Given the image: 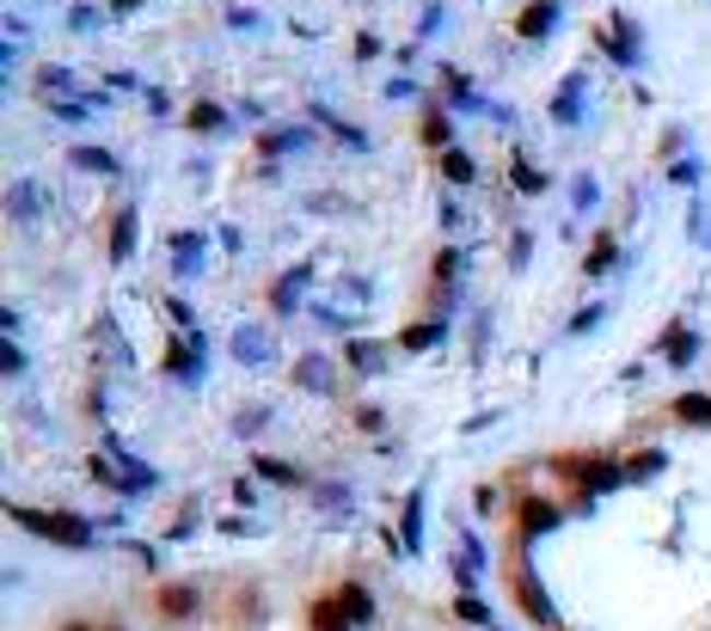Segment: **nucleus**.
<instances>
[{
  "mask_svg": "<svg viewBox=\"0 0 711 631\" xmlns=\"http://www.w3.org/2000/svg\"><path fill=\"white\" fill-rule=\"evenodd\" d=\"M7 515H13L19 527H32V534L56 539V546H86V527H80V522H68V515H44V509H25V503H13Z\"/></svg>",
  "mask_w": 711,
  "mask_h": 631,
  "instance_id": "f257e3e1",
  "label": "nucleus"
},
{
  "mask_svg": "<svg viewBox=\"0 0 711 631\" xmlns=\"http://www.w3.org/2000/svg\"><path fill=\"white\" fill-rule=\"evenodd\" d=\"M307 631H356V614L343 607L338 588H325V595L307 600Z\"/></svg>",
  "mask_w": 711,
  "mask_h": 631,
  "instance_id": "f03ea898",
  "label": "nucleus"
},
{
  "mask_svg": "<svg viewBox=\"0 0 711 631\" xmlns=\"http://www.w3.org/2000/svg\"><path fill=\"white\" fill-rule=\"evenodd\" d=\"M197 607H202V595L190 583H166V588H154V614L166 619V626H185V619H197Z\"/></svg>",
  "mask_w": 711,
  "mask_h": 631,
  "instance_id": "7ed1b4c3",
  "label": "nucleus"
},
{
  "mask_svg": "<svg viewBox=\"0 0 711 631\" xmlns=\"http://www.w3.org/2000/svg\"><path fill=\"white\" fill-rule=\"evenodd\" d=\"M668 411H675L680 423H693V430H706V423H711V393H680V399L668 405Z\"/></svg>",
  "mask_w": 711,
  "mask_h": 631,
  "instance_id": "20e7f679",
  "label": "nucleus"
},
{
  "mask_svg": "<svg viewBox=\"0 0 711 631\" xmlns=\"http://www.w3.org/2000/svg\"><path fill=\"white\" fill-rule=\"evenodd\" d=\"M338 595H343V607L356 614V626H369V619H374V595L362 583H338Z\"/></svg>",
  "mask_w": 711,
  "mask_h": 631,
  "instance_id": "39448f33",
  "label": "nucleus"
},
{
  "mask_svg": "<svg viewBox=\"0 0 711 631\" xmlns=\"http://www.w3.org/2000/svg\"><path fill=\"white\" fill-rule=\"evenodd\" d=\"M558 522V509L552 503H522V534H540V527Z\"/></svg>",
  "mask_w": 711,
  "mask_h": 631,
  "instance_id": "423d86ee",
  "label": "nucleus"
},
{
  "mask_svg": "<svg viewBox=\"0 0 711 631\" xmlns=\"http://www.w3.org/2000/svg\"><path fill=\"white\" fill-rule=\"evenodd\" d=\"M515 588H522V614H527V619H552V607H546L540 583H527V576H522V583H515Z\"/></svg>",
  "mask_w": 711,
  "mask_h": 631,
  "instance_id": "0eeeda50",
  "label": "nucleus"
},
{
  "mask_svg": "<svg viewBox=\"0 0 711 631\" xmlns=\"http://www.w3.org/2000/svg\"><path fill=\"white\" fill-rule=\"evenodd\" d=\"M442 172L461 185V178H473V160H466V154H448V160H442Z\"/></svg>",
  "mask_w": 711,
  "mask_h": 631,
  "instance_id": "6e6552de",
  "label": "nucleus"
},
{
  "mask_svg": "<svg viewBox=\"0 0 711 631\" xmlns=\"http://www.w3.org/2000/svg\"><path fill=\"white\" fill-rule=\"evenodd\" d=\"M607 264H614V239H602V246H595V252H588V270H595V277H602V270H607Z\"/></svg>",
  "mask_w": 711,
  "mask_h": 631,
  "instance_id": "1a4fd4ad",
  "label": "nucleus"
},
{
  "mask_svg": "<svg viewBox=\"0 0 711 631\" xmlns=\"http://www.w3.org/2000/svg\"><path fill=\"white\" fill-rule=\"evenodd\" d=\"M430 338H435V325H411V331H405L399 343H405V350H423V343H430Z\"/></svg>",
  "mask_w": 711,
  "mask_h": 631,
  "instance_id": "9d476101",
  "label": "nucleus"
},
{
  "mask_svg": "<svg viewBox=\"0 0 711 631\" xmlns=\"http://www.w3.org/2000/svg\"><path fill=\"white\" fill-rule=\"evenodd\" d=\"M546 19H552V7H534V13L522 19V32H527V37H540V32H546Z\"/></svg>",
  "mask_w": 711,
  "mask_h": 631,
  "instance_id": "9b49d317",
  "label": "nucleus"
},
{
  "mask_svg": "<svg viewBox=\"0 0 711 631\" xmlns=\"http://www.w3.org/2000/svg\"><path fill=\"white\" fill-rule=\"evenodd\" d=\"M215 124H221L215 105H197V110H190V129H215Z\"/></svg>",
  "mask_w": 711,
  "mask_h": 631,
  "instance_id": "f8f14e48",
  "label": "nucleus"
},
{
  "mask_svg": "<svg viewBox=\"0 0 711 631\" xmlns=\"http://www.w3.org/2000/svg\"><path fill=\"white\" fill-rule=\"evenodd\" d=\"M656 466H663V454H656V447H644V454H632V472H656Z\"/></svg>",
  "mask_w": 711,
  "mask_h": 631,
  "instance_id": "ddd939ff",
  "label": "nucleus"
},
{
  "mask_svg": "<svg viewBox=\"0 0 711 631\" xmlns=\"http://www.w3.org/2000/svg\"><path fill=\"white\" fill-rule=\"evenodd\" d=\"M668 350H675V362H687V355H693V338H687V331H675V338H668Z\"/></svg>",
  "mask_w": 711,
  "mask_h": 631,
  "instance_id": "4468645a",
  "label": "nucleus"
},
{
  "mask_svg": "<svg viewBox=\"0 0 711 631\" xmlns=\"http://www.w3.org/2000/svg\"><path fill=\"white\" fill-rule=\"evenodd\" d=\"M56 631H98V626H86V619H62Z\"/></svg>",
  "mask_w": 711,
  "mask_h": 631,
  "instance_id": "2eb2a0df",
  "label": "nucleus"
},
{
  "mask_svg": "<svg viewBox=\"0 0 711 631\" xmlns=\"http://www.w3.org/2000/svg\"><path fill=\"white\" fill-rule=\"evenodd\" d=\"M98 631H124V626H98Z\"/></svg>",
  "mask_w": 711,
  "mask_h": 631,
  "instance_id": "dca6fc26",
  "label": "nucleus"
}]
</instances>
